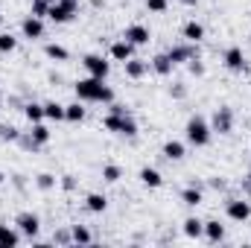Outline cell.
<instances>
[{"instance_id": "484cf974", "label": "cell", "mask_w": 251, "mask_h": 248, "mask_svg": "<svg viewBox=\"0 0 251 248\" xmlns=\"http://www.w3.org/2000/svg\"><path fill=\"white\" fill-rule=\"evenodd\" d=\"M44 120H50V123H62L64 120V105L62 102L47 99V102H44Z\"/></svg>"}, {"instance_id": "9a60e30c", "label": "cell", "mask_w": 251, "mask_h": 248, "mask_svg": "<svg viewBox=\"0 0 251 248\" xmlns=\"http://www.w3.org/2000/svg\"><path fill=\"white\" fill-rule=\"evenodd\" d=\"M149 67H152V73H155V76H161V79L173 76V70H176L173 59L167 56V50H164V53H158V56H152V59H149Z\"/></svg>"}, {"instance_id": "60d3db41", "label": "cell", "mask_w": 251, "mask_h": 248, "mask_svg": "<svg viewBox=\"0 0 251 248\" xmlns=\"http://www.w3.org/2000/svg\"><path fill=\"white\" fill-rule=\"evenodd\" d=\"M207 187H210V190H216V193H222V190L228 187V181H225L222 175H210V178H207Z\"/></svg>"}, {"instance_id": "2e32d148", "label": "cell", "mask_w": 251, "mask_h": 248, "mask_svg": "<svg viewBox=\"0 0 251 248\" xmlns=\"http://www.w3.org/2000/svg\"><path fill=\"white\" fill-rule=\"evenodd\" d=\"M85 117H88V108H85V102L82 99H73V102H67L64 105V123H85Z\"/></svg>"}, {"instance_id": "f1b7e54d", "label": "cell", "mask_w": 251, "mask_h": 248, "mask_svg": "<svg viewBox=\"0 0 251 248\" xmlns=\"http://www.w3.org/2000/svg\"><path fill=\"white\" fill-rule=\"evenodd\" d=\"M29 134H32V137H35V140H38L41 146H47V143H50V137H53L50 125L44 123V120H41V123H32V128H29Z\"/></svg>"}, {"instance_id": "f546056e", "label": "cell", "mask_w": 251, "mask_h": 248, "mask_svg": "<svg viewBox=\"0 0 251 248\" xmlns=\"http://www.w3.org/2000/svg\"><path fill=\"white\" fill-rule=\"evenodd\" d=\"M35 187H38L41 193H50V190L59 187V178H56L53 173H38V175H35Z\"/></svg>"}, {"instance_id": "5b68a950", "label": "cell", "mask_w": 251, "mask_h": 248, "mask_svg": "<svg viewBox=\"0 0 251 248\" xmlns=\"http://www.w3.org/2000/svg\"><path fill=\"white\" fill-rule=\"evenodd\" d=\"M15 228L32 243V240H38V234H41V216L32 213V210H21V213L15 216Z\"/></svg>"}, {"instance_id": "5bb4252c", "label": "cell", "mask_w": 251, "mask_h": 248, "mask_svg": "<svg viewBox=\"0 0 251 248\" xmlns=\"http://www.w3.org/2000/svg\"><path fill=\"white\" fill-rule=\"evenodd\" d=\"M134 53H137V47H134V44H128L126 38H117V41H111V47H108V59H111V62H120V64L128 62Z\"/></svg>"}, {"instance_id": "9c48e42d", "label": "cell", "mask_w": 251, "mask_h": 248, "mask_svg": "<svg viewBox=\"0 0 251 248\" xmlns=\"http://www.w3.org/2000/svg\"><path fill=\"white\" fill-rule=\"evenodd\" d=\"M82 67L88 70V76H97V79H108V73H111V62L105 56H100V53L82 56Z\"/></svg>"}, {"instance_id": "1f68e13d", "label": "cell", "mask_w": 251, "mask_h": 248, "mask_svg": "<svg viewBox=\"0 0 251 248\" xmlns=\"http://www.w3.org/2000/svg\"><path fill=\"white\" fill-rule=\"evenodd\" d=\"M18 137H21V128L12 123H0V140L3 143H18Z\"/></svg>"}, {"instance_id": "c3c4849f", "label": "cell", "mask_w": 251, "mask_h": 248, "mask_svg": "<svg viewBox=\"0 0 251 248\" xmlns=\"http://www.w3.org/2000/svg\"><path fill=\"white\" fill-rule=\"evenodd\" d=\"M0 24H3V12H0Z\"/></svg>"}, {"instance_id": "6da1fadb", "label": "cell", "mask_w": 251, "mask_h": 248, "mask_svg": "<svg viewBox=\"0 0 251 248\" xmlns=\"http://www.w3.org/2000/svg\"><path fill=\"white\" fill-rule=\"evenodd\" d=\"M73 94H76V99L94 102V105H108V102H114V88L105 85V79H97V76L76 79V82H73Z\"/></svg>"}, {"instance_id": "3957f363", "label": "cell", "mask_w": 251, "mask_h": 248, "mask_svg": "<svg viewBox=\"0 0 251 248\" xmlns=\"http://www.w3.org/2000/svg\"><path fill=\"white\" fill-rule=\"evenodd\" d=\"M102 125H105V131H111V134H117V137H137V120L131 117V111L128 114H105L102 117Z\"/></svg>"}, {"instance_id": "d6986e66", "label": "cell", "mask_w": 251, "mask_h": 248, "mask_svg": "<svg viewBox=\"0 0 251 248\" xmlns=\"http://www.w3.org/2000/svg\"><path fill=\"white\" fill-rule=\"evenodd\" d=\"M181 204H187V207H199L201 201H204V187L201 184H187L181 190Z\"/></svg>"}, {"instance_id": "4dcf8cb0", "label": "cell", "mask_w": 251, "mask_h": 248, "mask_svg": "<svg viewBox=\"0 0 251 248\" xmlns=\"http://www.w3.org/2000/svg\"><path fill=\"white\" fill-rule=\"evenodd\" d=\"M120 178H123V167L120 164H105L102 167V181L105 184H117Z\"/></svg>"}, {"instance_id": "603a6c76", "label": "cell", "mask_w": 251, "mask_h": 248, "mask_svg": "<svg viewBox=\"0 0 251 248\" xmlns=\"http://www.w3.org/2000/svg\"><path fill=\"white\" fill-rule=\"evenodd\" d=\"M44 56H47L50 62L62 64V62L70 59V50H67L64 44H59V41H47V44H44Z\"/></svg>"}, {"instance_id": "7402d4cb", "label": "cell", "mask_w": 251, "mask_h": 248, "mask_svg": "<svg viewBox=\"0 0 251 248\" xmlns=\"http://www.w3.org/2000/svg\"><path fill=\"white\" fill-rule=\"evenodd\" d=\"M161 155H164L167 161H184V155H187V146H184L181 140H167V143L161 146Z\"/></svg>"}, {"instance_id": "30bf717a", "label": "cell", "mask_w": 251, "mask_h": 248, "mask_svg": "<svg viewBox=\"0 0 251 248\" xmlns=\"http://www.w3.org/2000/svg\"><path fill=\"white\" fill-rule=\"evenodd\" d=\"M167 56L173 59V64L178 67V64H187L190 59H196L199 56V44H193V41H178V44H170L167 47Z\"/></svg>"}, {"instance_id": "f6af8a7d", "label": "cell", "mask_w": 251, "mask_h": 248, "mask_svg": "<svg viewBox=\"0 0 251 248\" xmlns=\"http://www.w3.org/2000/svg\"><path fill=\"white\" fill-rule=\"evenodd\" d=\"M91 6H94V9H102V6H105V0H91Z\"/></svg>"}, {"instance_id": "f35d334b", "label": "cell", "mask_w": 251, "mask_h": 248, "mask_svg": "<svg viewBox=\"0 0 251 248\" xmlns=\"http://www.w3.org/2000/svg\"><path fill=\"white\" fill-rule=\"evenodd\" d=\"M146 9H149L152 15H164V12L170 9V0H146Z\"/></svg>"}, {"instance_id": "7bdbcfd3", "label": "cell", "mask_w": 251, "mask_h": 248, "mask_svg": "<svg viewBox=\"0 0 251 248\" xmlns=\"http://www.w3.org/2000/svg\"><path fill=\"white\" fill-rule=\"evenodd\" d=\"M12 184L18 187L21 193H26V175H12Z\"/></svg>"}, {"instance_id": "b9f144b4", "label": "cell", "mask_w": 251, "mask_h": 248, "mask_svg": "<svg viewBox=\"0 0 251 248\" xmlns=\"http://www.w3.org/2000/svg\"><path fill=\"white\" fill-rule=\"evenodd\" d=\"M108 111L111 114H128V108H126L123 102H108Z\"/></svg>"}, {"instance_id": "8fae6325", "label": "cell", "mask_w": 251, "mask_h": 248, "mask_svg": "<svg viewBox=\"0 0 251 248\" xmlns=\"http://www.w3.org/2000/svg\"><path fill=\"white\" fill-rule=\"evenodd\" d=\"M44 18H35V15H24L21 18V35L26 41H41L44 38Z\"/></svg>"}, {"instance_id": "74e56055", "label": "cell", "mask_w": 251, "mask_h": 248, "mask_svg": "<svg viewBox=\"0 0 251 248\" xmlns=\"http://www.w3.org/2000/svg\"><path fill=\"white\" fill-rule=\"evenodd\" d=\"M187 70H190V76H196V79H201V76H204V62H201V56H196V59H190V62H187Z\"/></svg>"}, {"instance_id": "ffe728a7", "label": "cell", "mask_w": 251, "mask_h": 248, "mask_svg": "<svg viewBox=\"0 0 251 248\" xmlns=\"http://www.w3.org/2000/svg\"><path fill=\"white\" fill-rule=\"evenodd\" d=\"M137 178H140V184L149 187V190H158V187H164V175H161V170H155V167H140Z\"/></svg>"}, {"instance_id": "7dc6e473", "label": "cell", "mask_w": 251, "mask_h": 248, "mask_svg": "<svg viewBox=\"0 0 251 248\" xmlns=\"http://www.w3.org/2000/svg\"><path fill=\"white\" fill-rule=\"evenodd\" d=\"M3 181H6V173H3V170H0V187H3Z\"/></svg>"}, {"instance_id": "e0dca14e", "label": "cell", "mask_w": 251, "mask_h": 248, "mask_svg": "<svg viewBox=\"0 0 251 248\" xmlns=\"http://www.w3.org/2000/svg\"><path fill=\"white\" fill-rule=\"evenodd\" d=\"M210 246H219V243H225V225L219 222V219H207L204 222V234H201Z\"/></svg>"}, {"instance_id": "681fc988", "label": "cell", "mask_w": 251, "mask_h": 248, "mask_svg": "<svg viewBox=\"0 0 251 248\" xmlns=\"http://www.w3.org/2000/svg\"><path fill=\"white\" fill-rule=\"evenodd\" d=\"M47 3H56V0H47Z\"/></svg>"}, {"instance_id": "d6a6232c", "label": "cell", "mask_w": 251, "mask_h": 248, "mask_svg": "<svg viewBox=\"0 0 251 248\" xmlns=\"http://www.w3.org/2000/svg\"><path fill=\"white\" fill-rule=\"evenodd\" d=\"M15 50H18V38L12 32H0V53L3 56H12Z\"/></svg>"}, {"instance_id": "d590c367", "label": "cell", "mask_w": 251, "mask_h": 248, "mask_svg": "<svg viewBox=\"0 0 251 248\" xmlns=\"http://www.w3.org/2000/svg\"><path fill=\"white\" fill-rule=\"evenodd\" d=\"M29 15L47 21V15H50V3H47V0H32V3H29Z\"/></svg>"}, {"instance_id": "52a82bcc", "label": "cell", "mask_w": 251, "mask_h": 248, "mask_svg": "<svg viewBox=\"0 0 251 248\" xmlns=\"http://www.w3.org/2000/svg\"><path fill=\"white\" fill-rule=\"evenodd\" d=\"M225 216L231 222H237V225H246L251 219V201L249 198H237V196L225 198Z\"/></svg>"}, {"instance_id": "7a4b0ae2", "label": "cell", "mask_w": 251, "mask_h": 248, "mask_svg": "<svg viewBox=\"0 0 251 248\" xmlns=\"http://www.w3.org/2000/svg\"><path fill=\"white\" fill-rule=\"evenodd\" d=\"M184 140L196 149H204L210 146L213 140V128H210V120H204L201 114H193L187 123H184Z\"/></svg>"}, {"instance_id": "277c9868", "label": "cell", "mask_w": 251, "mask_h": 248, "mask_svg": "<svg viewBox=\"0 0 251 248\" xmlns=\"http://www.w3.org/2000/svg\"><path fill=\"white\" fill-rule=\"evenodd\" d=\"M234 125H237V114H234L231 105L213 108V114H210V128H213V134H231Z\"/></svg>"}, {"instance_id": "44dd1931", "label": "cell", "mask_w": 251, "mask_h": 248, "mask_svg": "<svg viewBox=\"0 0 251 248\" xmlns=\"http://www.w3.org/2000/svg\"><path fill=\"white\" fill-rule=\"evenodd\" d=\"M85 210H88V213H105V210H108V196H105V193H97V190L88 193V196H85Z\"/></svg>"}, {"instance_id": "ee69618b", "label": "cell", "mask_w": 251, "mask_h": 248, "mask_svg": "<svg viewBox=\"0 0 251 248\" xmlns=\"http://www.w3.org/2000/svg\"><path fill=\"white\" fill-rule=\"evenodd\" d=\"M243 190H246V193H251V170H249V175H246V184H243Z\"/></svg>"}, {"instance_id": "7c38bea8", "label": "cell", "mask_w": 251, "mask_h": 248, "mask_svg": "<svg viewBox=\"0 0 251 248\" xmlns=\"http://www.w3.org/2000/svg\"><path fill=\"white\" fill-rule=\"evenodd\" d=\"M123 38L128 44H134V47H146L152 41V29L146 24H128L123 29Z\"/></svg>"}, {"instance_id": "4316f807", "label": "cell", "mask_w": 251, "mask_h": 248, "mask_svg": "<svg viewBox=\"0 0 251 248\" xmlns=\"http://www.w3.org/2000/svg\"><path fill=\"white\" fill-rule=\"evenodd\" d=\"M21 240H24V234L18 231V228H9V225H0V246H21Z\"/></svg>"}, {"instance_id": "ab89813d", "label": "cell", "mask_w": 251, "mask_h": 248, "mask_svg": "<svg viewBox=\"0 0 251 248\" xmlns=\"http://www.w3.org/2000/svg\"><path fill=\"white\" fill-rule=\"evenodd\" d=\"M187 85H184V82H173V85H170V97H173V99H187Z\"/></svg>"}, {"instance_id": "ac0fdd59", "label": "cell", "mask_w": 251, "mask_h": 248, "mask_svg": "<svg viewBox=\"0 0 251 248\" xmlns=\"http://www.w3.org/2000/svg\"><path fill=\"white\" fill-rule=\"evenodd\" d=\"M181 38H184V41H193V44L204 41V24L196 21V18L184 21V26H181Z\"/></svg>"}, {"instance_id": "f907efd6", "label": "cell", "mask_w": 251, "mask_h": 248, "mask_svg": "<svg viewBox=\"0 0 251 248\" xmlns=\"http://www.w3.org/2000/svg\"><path fill=\"white\" fill-rule=\"evenodd\" d=\"M0 117H3V108H0Z\"/></svg>"}, {"instance_id": "8d00e7d4", "label": "cell", "mask_w": 251, "mask_h": 248, "mask_svg": "<svg viewBox=\"0 0 251 248\" xmlns=\"http://www.w3.org/2000/svg\"><path fill=\"white\" fill-rule=\"evenodd\" d=\"M59 187H62L64 193H76V187H79V178H76L73 173H64L62 178H59Z\"/></svg>"}, {"instance_id": "83f0119b", "label": "cell", "mask_w": 251, "mask_h": 248, "mask_svg": "<svg viewBox=\"0 0 251 248\" xmlns=\"http://www.w3.org/2000/svg\"><path fill=\"white\" fill-rule=\"evenodd\" d=\"M70 234H73V246H91L94 243V234L88 231V225H70Z\"/></svg>"}, {"instance_id": "cb8c5ba5", "label": "cell", "mask_w": 251, "mask_h": 248, "mask_svg": "<svg viewBox=\"0 0 251 248\" xmlns=\"http://www.w3.org/2000/svg\"><path fill=\"white\" fill-rule=\"evenodd\" d=\"M181 231H184L187 240H201V234H204V219H199V216H187V219L181 222Z\"/></svg>"}, {"instance_id": "8992f818", "label": "cell", "mask_w": 251, "mask_h": 248, "mask_svg": "<svg viewBox=\"0 0 251 248\" xmlns=\"http://www.w3.org/2000/svg\"><path fill=\"white\" fill-rule=\"evenodd\" d=\"M76 15H79V0H56V3H50L47 21H53V24H70Z\"/></svg>"}, {"instance_id": "e575fe53", "label": "cell", "mask_w": 251, "mask_h": 248, "mask_svg": "<svg viewBox=\"0 0 251 248\" xmlns=\"http://www.w3.org/2000/svg\"><path fill=\"white\" fill-rule=\"evenodd\" d=\"M50 243H53V246H73V234H70V228H56V234H53Z\"/></svg>"}, {"instance_id": "bcb514c9", "label": "cell", "mask_w": 251, "mask_h": 248, "mask_svg": "<svg viewBox=\"0 0 251 248\" xmlns=\"http://www.w3.org/2000/svg\"><path fill=\"white\" fill-rule=\"evenodd\" d=\"M178 3H184V6H196L199 0H178Z\"/></svg>"}, {"instance_id": "ba28073f", "label": "cell", "mask_w": 251, "mask_h": 248, "mask_svg": "<svg viewBox=\"0 0 251 248\" xmlns=\"http://www.w3.org/2000/svg\"><path fill=\"white\" fill-rule=\"evenodd\" d=\"M222 64H225V70H231V73H246V70H249V59H246V53H243L240 44H231V47L222 53Z\"/></svg>"}, {"instance_id": "d4e9b609", "label": "cell", "mask_w": 251, "mask_h": 248, "mask_svg": "<svg viewBox=\"0 0 251 248\" xmlns=\"http://www.w3.org/2000/svg\"><path fill=\"white\" fill-rule=\"evenodd\" d=\"M24 117H26V123H41L44 120V102H35V99H29V102H24Z\"/></svg>"}, {"instance_id": "4fadbf2b", "label": "cell", "mask_w": 251, "mask_h": 248, "mask_svg": "<svg viewBox=\"0 0 251 248\" xmlns=\"http://www.w3.org/2000/svg\"><path fill=\"white\" fill-rule=\"evenodd\" d=\"M149 59H137V56H131L128 62H123V73L126 79H131V82H140L143 76H149Z\"/></svg>"}, {"instance_id": "836d02e7", "label": "cell", "mask_w": 251, "mask_h": 248, "mask_svg": "<svg viewBox=\"0 0 251 248\" xmlns=\"http://www.w3.org/2000/svg\"><path fill=\"white\" fill-rule=\"evenodd\" d=\"M18 146L24 149V152H38L41 149V143L29 134V131H21V137H18Z\"/></svg>"}]
</instances>
